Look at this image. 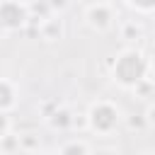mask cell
Wrapping results in <instances>:
<instances>
[{"instance_id": "20", "label": "cell", "mask_w": 155, "mask_h": 155, "mask_svg": "<svg viewBox=\"0 0 155 155\" xmlns=\"http://www.w3.org/2000/svg\"><path fill=\"white\" fill-rule=\"evenodd\" d=\"M140 155H155V153H140Z\"/></svg>"}, {"instance_id": "11", "label": "cell", "mask_w": 155, "mask_h": 155, "mask_svg": "<svg viewBox=\"0 0 155 155\" xmlns=\"http://www.w3.org/2000/svg\"><path fill=\"white\" fill-rule=\"evenodd\" d=\"M126 7L133 10L136 15H155V0L153 2H133V0H126Z\"/></svg>"}, {"instance_id": "15", "label": "cell", "mask_w": 155, "mask_h": 155, "mask_svg": "<svg viewBox=\"0 0 155 155\" xmlns=\"http://www.w3.org/2000/svg\"><path fill=\"white\" fill-rule=\"evenodd\" d=\"M145 119L143 116H136V119H128V128H145Z\"/></svg>"}, {"instance_id": "5", "label": "cell", "mask_w": 155, "mask_h": 155, "mask_svg": "<svg viewBox=\"0 0 155 155\" xmlns=\"http://www.w3.org/2000/svg\"><path fill=\"white\" fill-rule=\"evenodd\" d=\"M63 31H65V27H63L61 15L48 17V19L41 22V27H39V36H41L44 41H58V39H63Z\"/></svg>"}, {"instance_id": "3", "label": "cell", "mask_w": 155, "mask_h": 155, "mask_svg": "<svg viewBox=\"0 0 155 155\" xmlns=\"http://www.w3.org/2000/svg\"><path fill=\"white\" fill-rule=\"evenodd\" d=\"M82 17L90 29L104 34L116 24L119 12H116L114 2H87V5H82Z\"/></svg>"}, {"instance_id": "2", "label": "cell", "mask_w": 155, "mask_h": 155, "mask_svg": "<svg viewBox=\"0 0 155 155\" xmlns=\"http://www.w3.org/2000/svg\"><path fill=\"white\" fill-rule=\"evenodd\" d=\"M121 124V111L109 99H97L87 109V128L97 136H111Z\"/></svg>"}, {"instance_id": "19", "label": "cell", "mask_w": 155, "mask_h": 155, "mask_svg": "<svg viewBox=\"0 0 155 155\" xmlns=\"http://www.w3.org/2000/svg\"><path fill=\"white\" fill-rule=\"evenodd\" d=\"M5 34H7V31H5L2 27H0V39H5Z\"/></svg>"}, {"instance_id": "1", "label": "cell", "mask_w": 155, "mask_h": 155, "mask_svg": "<svg viewBox=\"0 0 155 155\" xmlns=\"http://www.w3.org/2000/svg\"><path fill=\"white\" fill-rule=\"evenodd\" d=\"M145 78H150V58L136 46L124 48L111 65V80L124 90H136Z\"/></svg>"}, {"instance_id": "14", "label": "cell", "mask_w": 155, "mask_h": 155, "mask_svg": "<svg viewBox=\"0 0 155 155\" xmlns=\"http://www.w3.org/2000/svg\"><path fill=\"white\" fill-rule=\"evenodd\" d=\"M143 119H145V124H148L150 128H155V104H150V107L143 111Z\"/></svg>"}, {"instance_id": "10", "label": "cell", "mask_w": 155, "mask_h": 155, "mask_svg": "<svg viewBox=\"0 0 155 155\" xmlns=\"http://www.w3.org/2000/svg\"><path fill=\"white\" fill-rule=\"evenodd\" d=\"M39 148H41V140L36 133H19V150L22 153L31 155V153H39Z\"/></svg>"}, {"instance_id": "13", "label": "cell", "mask_w": 155, "mask_h": 155, "mask_svg": "<svg viewBox=\"0 0 155 155\" xmlns=\"http://www.w3.org/2000/svg\"><path fill=\"white\" fill-rule=\"evenodd\" d=\"M10 128H12V121H10V114L0 111V140L10 136Z\"/></svg>"}, {"instance_id": "12", "label": "cell", "mask_w": 155, "mask_h": 155, "mask_svg": "<svg viewBox=\"0 0 155 155\" xmlns=\"http://www.w3.org/2000/svg\"><path fill=\"white\" fill-rule=\"evenodd\" d=\"M0 150L5 153V155H15V153H19V136H7V138H2L0 140Z\"/></svg>"}, {"instance_id": "17", "label": "cell", "mask_w": 155, "mask_h": 155, "mask_svg": "<svg viewBox=\"0 0 155 155\" xmlns=\"http://www.w3.org/2000/svg\"><path fill=\"white\" fill-rule=\"evenodd\" d=\"M36 155H56V153H48V150H39Z\"/></svg>"}, {"instance_id": "4", "label": "cell", "mask_w": 155, "mask_h": 155, "mask_svg": "<svg viewBox=\"0 0 155 155\" xmlns=\"http://www.w3.org/2000/svg\"><path fill=\"white\" fill-rule=\"evenodd\" d=\"M0 27L7 34L29 27L27 2H19V0H0Z\"/></svg>"}, {"instance_id": "16", "label": "cell", "mask_w": 155, "mask_h": 155, "mask_svg": "<svg viewBox=\"0 0 155 155\" xmlns=\"http://www.w3.org/2000/svg\"><path fill=\"white\" fill-rule=\"evenodd\" d=\"M92 155H121L116 148H97V150H92Z\"/></svg>"}, {"instance_id": "18", "label": "cell", "mask_w": 155, "mask_h": 155, "mask_svg": "<svg viewBox=\"0 0 155 155\" xmlns=\"http://www.w3.org/2000/svg\"><path fill=\"white\" fill-rule=\"evenodd\" d=\"M150 70H155V56L150 58Z\"/></svg>"}, {"instance_id": "6", "label": "cell", "mask_w": 155, "mask_h": 155, "mask_svg": "<svg viewBox=\"0 0 155 155\" xmlns=\"http://www.w3.org/2000/svg\"><path fill=\"white\" fill-rule=\"evenodd\" d=\"M15 104H17V87H15V82L7 80V78H0V111L10 114L15 109Z\"/></svg>"}, {"instance_id": "7", "label": "cell", "mask_w": 155, "mask_h": 155, "mask_svg": "<svg viewBox=\"0 0 155 155\" xmlns=\"http://www.w3.org/2000/svg\"><path fill=\"white\" fill-rule=\"evenodd\" d=\"M73 111L68 109V107H58L48 119H46V124L53 128V131H68V128H73Z\"/></svg>"}, {"instance_id": "8", "label": "cell", "mask_w": 155, "mask_h": 155, "mask_svg": "<svg viewBox=\"0 0 155 155\" xmlns=\"http://www.w3.org/2000/svg\"><path fill=\"white\" fill-rule=\"evenodd\" d=\"M56 155H92V150H90V145H87L85 140L73 138V140H65V143L58 148Z\"/></svg>"}, {"instance_id": "9", "label": "cell", "mask_w": 155, "mask_h": 155, "mask_svg": "<svg viewBox=\"0 0 155 155\" xmlns=\"http://www.w3.org/2000/svg\"><path fill=\"white\" fill-rule=\"evenodd\" d=\"M119 31H121V39H124V41H138V39L143 36V27H140L136 19H126V22H121Z\"/></svg>"}]
</instances>
